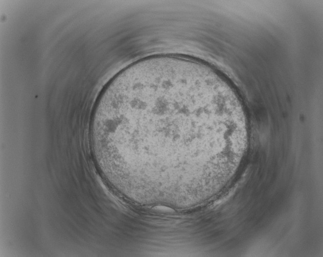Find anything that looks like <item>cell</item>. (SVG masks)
<instances>
[{
	"label": "cell",
	"instance_id": "obj_1",
	"mask_svg": "<svg viewBox=\"0 0 323 257\" xmlns=\"http://www.w3.org/2000/svg\"><path fill=\"white\" fill-rule=\"evenodd\" d=\"M90 140L105 177L132 193L168 199L217 180L247 143L238 95L215 70L173 56L117 75L93 114Z\"/></svg>",
	"mask_w": 323,
	"mask_h": 257
}]
</instances>
